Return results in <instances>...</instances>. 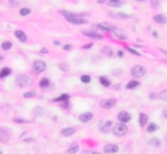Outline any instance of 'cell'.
<instances>
[{
  "label": "cell",
  "mask_w": 167,
  "mask_h": 154,
  "mask_svg": "<svg viewBox=\"0 0 167 154\" xmlns=\"http://www.w3.org/2000/svg\"><path fill=\"white\" fill-rule=\"evenodd\" d=\"M138 85H140V82H138V81L132 80V81H129V82L127 84V89H135V88H137Z\"/></svg>",
  "instance_id": "cell-22"
},
{
  "label": "cell",
  "mask_w": 167,
  "mask_h": 154,
  "mask_svg": "<svg viewBox=\"0 0 167 154\" xmlns=\"http://www.w3.org/2000/svg\"><path fill=\"white\" fill-rule=\"evenodd\" d=\"M90 47H93V44H91V43H88V44H85V46H84V50L90 48Z\"/></svg>",
  "instance_id": "cell-41"
},
{
  "label": "cell",
  "mask_w": 167,
  "mask_h": 154,
  "mask_svg": "<svg viewBox=\"0 0 167 154\" xmlns=\"http://www.w3.org/2000/svg\"><path fill=\"white\" fill-rule=\"evenodd\" d=\"M157 129H158V125H157V124H154V123H150V124L148 125V132H149V133H153V132H155Z\"/></svg>",
  "instance_id": "cell-25"
},
{
  "label": "cell",
  "mask_w": 167,
  "mask_h": 154,
  "mask_svg": "<svg viewBox=\"0 0 167 154\" xmlns=\"http://www.w3.org/2000/svg\"><path fill=\"white\" fill-rule=\"evenodd\" d=\"M112 17H120V18H129V15H125V13H111Z\"/></svg>",
  "instance_id": "cell-29"
},
{
  "label": "cell",
  "mask_w": 167,
  "mask_h": 154,
  "mask_svg": "<svg viewBox=\"0 0 167 154\" xmlns=\"http://www.w3.org/2000/svg\"><path fill=\"white\" fill-rule=\"evenodd\" d=\"M99 81H101V85H103V86H106V88H108L110 85H111V82H110V80L107 77H99Z\"/></svg>",
  "instance_id": "cell-21"
},
{
  "label": "cell",
  "mask_w": 167,
  "mask_h": 154,
  "mask_svg": "<svg viewBox=\"0 0 167 154\" xmlns=\"http://www.w3.org/2000/svg\"><path fill=\"white\" fill-rule=\"evenodd\" d=\"M59 68L61 70H64V72H67V70H69V65L68 64H64V63H61V64H59Z\"/></svg>",
  "instance_id": "cell-34"
},
{
  "label": "cell",
  "mask_w": 167,
  "mask_h": 154,
  "mask_svg": "<svg viewBox=\"0 0 167 154\" xmlns=\"http://www.w3.org/2000/svg\"><path fill=\"white\" fill-rule=\"evenodd\" d=\"M102 54H104L106 56H111L112 51H111V48H110L108 46H106V47H103V48H102Z\"/></svg>",
  "instance_id": "cell-28"
},
{
  "label": "cell",
  "mask_w": 167,
  "mask_h": 154,
  "mask_svg": "<svg viewBox=\"0 0 167 154\" xmlns=\"http://www.w3.org/2000/svg\"><path fill=\"white\" fill-rule=\"evenodd\" d=\"M125 50H127V51H129L130 54H133V55H137V56H138V55H140V52H138V51H136V50H133V48H130V47H127V48H125Z\"/></svg>",
  "instance_id": "cell-36"
},
{
  "label": "cell",
  "mask_w": 167,
  "mask_h": 154,
  "mask_svg": "<svg viewBox=\"0 0 167 154\" xmlns=\"http://www.w3.org/2000/svg\"><path fill=\"white\" fill-rule=\"evenodd\" d=\"M117 56L121 57V56H123V51H117Z\"/></svg>",
  "instance_id": "cell-43"
},
{
  "label": "cell",
  "mask_w": 167,
  "mask_h": 154,
  "mask_svg": "<svg viewBox=\"0 0 167 154\" xmlns=\"http://www.w3.org/2000/svg\"><path fill=\"white\" fill-rule=\"evenodd\" d=\"M68 101H69V95L68 94H61L60 97L54 99V102H68Z\"/></svg>",
  "instance_id": "cell-18"
},
{
  "label": "cell",
  "mask_w": 167,
  "mask_h": 154,
  "mask_svg": "<svg viewBox=\"0 0 167 154\" xmlns=\"http://www.w3.org/2000/svg\"><path fill=\"white\" fill-rule=\"evenodd\" d=\"M82 34L86 37H90V38H97V39L102 38L101 34H98L97 31H93V30H85V31H82Z\"/></svg>",
  "instance_id": "cell-11"
},
{
  "label": "cell",
  "mask_w": 167,
  "mask_h": 154,
  "mask_svg": "<svg viewBox=\"0 0 167 154\" xmlns=\"http://www.w3.org/2000/svg\"><path fill=\"white\" fill-rule=\"evenodd\" d=\"M46 67H47V64L44 60H35V61L33 63V70L35 75H39V73L44 72Z\"/></svg>",
  "instance_id": "cell-3"
},
{
  "label": "cell",
  "mask_w": 167,
  "mask_h": 154,
  "mask_svg": "<svg viewBox=\"0 0 167 154\" xmlns=\"http://www.w3.org/2000/svg\"><path fill=\"white\" fill-rule=\"evenodd\" d=\"M76 132V128L73 127H69V128H64V129H61V135L64 136V137H68V136L73 135V133Z\"/></svg>",
  "instance_id": "cell-15"
},
{
  "label": "cell",
  "mask_w": 167,
  "mask_h": 154,
  "mask_svg": "<svg viewBox=\"0 0 167 154\" xmlns=\"http://www.w3.org/2000/svg\"><path fill=\"white\" fill-rule=\"evenodd\" d=\"M119 1H121V3H124V1H125V0H119Z\"/></svg>",
  "instance_id": "cell-45"
},
{
  "label": "cell",
  "mask_w": 167,
  "mask_h": 154,
  "mask_svg": "<svg viewBox=\"0 0 167 154\" xmlns=\"http://www.w3.org/2000/svg\"><path fill=\"white\" fill-rule=\"evenodd\" d=\"M10 68H8V67H5V68H3L1 69V72H0V78H4V77H7L8 75H10Z\"/></svg>",
  "instance_id": "cell-20"
},
{
  "label": "cell",
  "mask_w": 167,
  "mask_h": 154,
  "mask_svg": "<svg viewBox=\"0 0 167 154\" xmlns=\"http://www.w3.org/2000/svg\"><path fill=\"white\" fill-rule=\"evenodd\" d=\"M14 35L17 37L20 42H26V34L23 33L22 30H16L14 31Z\"/></svg>",
  "instance_id": "cell-16"
},
{
  "label": "cell",
  "mask_w": 167,
  "mask_h": 154,
  "mask_svg": "<svg viewBox=\"0 0 167 154\" xmlns=\"http://www.w3.org/2000/svg\"><path fill=\"white\" fill-rule=\"evenodd\" d=\"M137 1H145V0H137Z\"/></svg>",
  "instance_id": "cell-46"
},
{
  "label": "cell",
  "mask_w": 167,
  "mask_h": 154,
  "mask_svg": "<svg viewBox=\"0 0 167 154\" xmlns=\"http://www.w3.org/2000/svg\"><path fill=\"white\" fill-rule=\"evenodd\" d=\"M111 127H112V122H110V120H107V122H101V123H99V131H101V132L107 133L110 129H111Z\"/></svg>",
  "instance_id": "cell-8"
},
{
  "label": "cell",
  "mask_w": 167,
  "mask_h": 154,
  "mask_svg": "<svg viewBox=\"0 0 167 154\" xmlns=\"http://www.w3.org/2000/svg\"><path fill=\"white\" fill-rule=\"evenodd\" d=\"M108 4H110V7H115V8H117V7H120V5H121L123 3H121V1H119V0H110Z\"/></svg>",
  "instance_id": "cell-27"
},
{
  "label": "cell",
  "mask_w": 167,
  "mask_h": 154,
  "mask_svg": "<svg viewBox=\"0 0 167 154\" xmlns=\"http://www.w3.org/2000/svg\"><path fill=\"white\" fill-rule=\"evenodd\" d=\"M69 22L76 23V25H85V23H88V20H85L82 17H75L72 20H69Z\"/></svg>",
  "instance_id": "cell-13"
},
{
  "label": "cell",
  "mask_w": 167,
  "mask_h": 154,
  "mask_svg": "<svg viewBox=\"0 0 167 154\" xmlns=\"http://www.w3.org/2000/svg\"><path fill=\"white\" fill-rule=\"evenodd\" d=\"M31 82H33V80H31L28 75H17V77H16V84H17L18 86H21V88L30 86Z\"/></svg>",
  "instance_id": "cell-1"
},
{
  "label": "cell",
  "mask_w": 167,
  "mask_h": 154,
  "mask_svg": "<svg viewBox=\"0 0 167 154\" xmlns=\"http://www.w3.org/2000/svg\"><path fill=\"white\" fill-rule=\"evenodd\" d=\"M30 12H31L30 8H21V9H20V15L21 16H26V15H29Z\"/></svg>",
  "instance_id": "cell-30"
},
{
  "label": "cell",
  "mask_w": 167,
  "mask_h": 154,
  "mask_svg": "<svg viewBox=\"0 0 167 154\" xmlns=\"http://www.w3.org/2000/svg\"><path fill=\"white\" fill-rule=\"evenodd\" d=\"M153 20H154V22L161 23V25H163V23H166V22H167L166 16H163V15H155V16L153 17Z\"/></svg>",
  "instance_id": "cell-12"
},
{
  "label": "cell",
  "mask_w": 167,
  "mask_h": 154,
  "mask_svg": "<svg viewBox=\"0 0 167 154\" xmlns=\"http://www.w3.org/2000/svg\"><path fill=\"white\" fill-rule=\"evenodd\" d=\"M103 1H106V0H99V3H103Z\"/></svg>",
  "instance_id": "cell-44"
},
{
  "label": "cell",
  "mask_w": 167,
  "mask_h": 154,
  "mask_svg": "<svg viewBox=\"0 0 167 154\" xmlns=\"http://www.w3.org/2000/svg\"><path fill=\"white\" fill-rule=\"evenodd\" d=\"M77 150H78V145L75 142V144H72V145H70L69 149H68V153H69V154H75Z\"/></svg>",
  "instance_id": "cell-26"
},
{
  "label": "cell",
  "mask_w": 167,
  "mask_h": 154,
  "mask_svg": "<svg viewBox=\"0 0 167 154\" xmlns=\"http://www.w3.org/2000/svg\"><path fill=\"white\" fill-rule=\"evenodd\" d=\"M146 123H148V116L145 114H140V125L141 127H145Z\"/></svg>",
  "instance_id": "cell-23"
},
{
  "label": "cell",
  "mask_w": 167,
  "mask_h": 154,
  "mask_svg": "<svg viewBox=\"0 0 167 154\" xmlns=\"http://www.w3.org/2000/svg\"><path fill=\"white\" fill-rule=\"evenodd\" d=\"M81 81H82L84 84H89L91 81V78H90V76H88V75H82L81 76Z\"/></svg>",
  "instance_id": "cell-31"
},
{
  "label": "cell",
  "mask_w": 167,
  "mask_h": 154,
  "mask_svg": "<svg viewBox=\"0 0 167 154\" xmlns=\"http://www.w3.org/2000/svg\"><path fill=\"white\" fill-rule=\"evenodd\" d=\"M117 119L120 120V123H128L130 120V114L127 111H121L117 115Z\"/></svg>",
  "instance_id": "cell-9"
},
{
  "label": "cell",
  "mask_w": 167,
  "mask_h": 154,
  "mask_svg": "<svg viewBox=\"0 0 167 154\" xmlns=\"http://www.w3.org/2000/svg\"><path fill=\"white\" fill-rule=\"evenodd\" d=\"M159 98L162 99V101H166L167 102V89L166 90H162L161 94H159Z\"/></svg>",
  "instance_id": "cell-33"
},
{
  "label": "cell",
  "mask_w": 167,
  "mask_h": 154,
  "mask_svg": "<svg viewBox=\"0 0 167 154\" xmlns=\"http://www.w3.org/2000/svg\"><path fill=\"white\" fill-rule=\"evenodd\" d=\"M9 137H10L9 131L5 129V128H0V141H1L3 144H5V142H8Z\"/></svg>",
  "instance_id": "cell-7"
},
{
  "label": "cell",
  "mask_w": 167,
  "mask_h": 154,
  "mask_svg": "<svg viewBox=\"0 0 167 154\" xmlns=\"http://www.w3.org/2000/svg\"><path fill=\"white\" fill-rule=\"evenodd\" d=\"M150 145L151 146H159V145H161V140H159V138H151Z\"/></svg>",
  "instance_id": "cell-32"
},
{
  "label": "cell",
  "mask_w": 167,
  "mask_h": 154,
  "mask_svg": "<svg viewBox=\"0 0 167 154\" xmlns=\"http://www.w3.org/2000/svg\"><path fill=\"white\" fill-rule=\"evenodd\" d=\"M34 95H35V91H28V93L23 94L25 98H30V97H34Z\"/></svg>",
  "instance_id": "cell-37"
},
{
  "label": "cell",
  "mask_w": 167,
  "mask_h": 154,
  "mask_svg": "<svg viewBox=\"0 0 167 154\" xmlns=\"http://www.w3.org/2000/svg\"><path fill=\"white\" fill-rule=\"evenodd\" d=\"M12 48V43L10 42H8V41H4L1 43V50H4V51H8V50H10Z\"/></svg>",
  "instance_id": "cell-24"
},
{
  "label": "cell",
  "mask_w": 167,
  "mask_h": 154,
  "mask_svg": "<svg viewBox=\"0 0 167 154\" xmlns=\"http://www.w3.org/2000/svg\"><path fill=\"white\" fill-rule=\"evenodd\" d=\"M97 28H101L102 30H104V31H111V26H108L107 23H104V22H99V23H97Z\"/></svg>",
  "instance_id": "cell-19"
},
{
  "label": "cell",
  "mask_w": 167,
  "mask_h": 154,
  "mask_svg": "<svg viewBox=\"0 0 167 154\" xmlns=\"http://www.w3.org/2000/svg\"><path fill=\"white\" fill-rule=\"evenodd\" d=\"M112 132H114L115 136L121 137V136H124L125 133L128 132V128L124 123H119V124H115L114 127H112Z\"/></svg>",
  "instance_id": "cell-2"
},
{
  "label": "cell",
  "mask_w": 167,
  "mask_h": 154,
  "mask_svg": "<svg viewBox=\"0 0 167 154\" xmlns=\"http://www.w3.org/2000/svg\"><path fill=\"white\" fill-rule=\"evenodd\" d=\"M130 73H132V76H133L135 78H140V77H142V76H145L146 69H145V67H142V65L137 64V65H135V67H132V69H130Z\"/></svg>",
  "instance_id": "cell-4"
},
{
  "label": "cell",
  "mask_w": 167,
  "mask_h": 154,
  "mask_svg": "<svg viewBox=\"0 0 167 154\" xmlns=\"http://www.w3.org/2000/svg\"><path fill=\"white\" fill-rule=\"evenodd\" d=\"M115 103H116V99L108 98V99H102L101 103H99V106L103 107V108H111V107L115 106Z\"/></svg>",
  "instance_id": "cell-6"
},
{
  "label": "cell",
  "mask_w": 167,
  "mask_h": 154,
  "mask_svg": "<svg viewBox=\"0 0 167 154\" xmlns=\"http://www.w3.org/2000/svg\"><path fill=\"white\" fill-rule=\"evenodd\" d=\"M72 48H73L72 44H65V46H63V50H65V51H70Z\"/></svg>",
  "instance_id": "cell-38"
},
{
  "label": "cell",
  "mask_w": 167,
  "mask_h": 154,
  "mask_svg": "<svg viewBox=\"0 0 167 154\" xmlns=\"http://www.w3.org/2000/svg\"><path fill=\"white\" fill-rule=\"evenodd\" d=\"M163 116H164V117H167V108H166V110H163Z\"/></svg>",
  "instance_id": "cell-42"
},
{
  "label": "cell",
  "mask_w": 167,
  "mask_h": 154,
  "mask_svg": "<svg viewBox=\"0 0 167 154\" xmlns=\"http://www.w3.org/2000/svg\"><path fill=\"white\" fill-rule=\"evenodd\" d=\"M34 112H35V115H43V114H44V108H41V107H38V108L34 110Z\"/></svg>",
  "instance_id": "cell-35"
},
{
  "label": "cell",
  "mask_w": 167,
  "mask_h": 154,
  "mask_svg": "<svg viewBox=\"0 0 167 154\" xmlns=\"http://www.w3.org/2000/svg\"><path fill=\"white\" fill-rule=\"evenodd\" d=\"M119 150V146L117 145H106L104 146V153H116Z\"/></svg>",
  "instance_id": "cell-14"
},
{
  "label": "cell",
  "mask_w": 167,
  "mask_h": 154,
  "mask_svg": "<svg viewBox=\"0 0 167 154\" xmlns=\"http://www.w3.org/2000/svg\"><path fill=\"white\" fill-rule=\"evenodd\" d=\"M50 85H51V82H50V80H48V78H46V77H44V78H42V80L39 81V86H41L42 89H44V88H48Z\"/></svg>",
  "instance_id": "cell-17"
},
{
  "label": "cell",
  "mask_w": 167,
  "mask_h": 154,
  "mask_svg": "<svg viewBox=\"0 0 167 154\" xmlns=\"http://www.w3.org/2000/svg\"><path fill=\"white\" fill-rule=\"evenodd\" d=\"M93 119V114L91 112H84V114H81L80 116H78V120H80L81 123H88L90 122V120Z\"/></svg>",
  "instance_id": "cell-10"
},
{
  "label": "cell",
  "mask_w": 167,
  "mask_h": 154,
  "mask_svg": "<svg viewBox=\"0 0 167 154\" xmlns=\"http://www.w3.org/2000/svg\"><path fill=\"white\" fill-rule=\"evenodd\" d=\"M84 154H101V153H98V151H90V150H85V151H84Z\"/></svg>",
  "instance_id": "cell-40"
},
{
  "label": "cell",
  "mask_w": 167,
  "mask_h": 154,
  "mask_svg": "<svg viewBox=\"0 0 167 154\" xmlns=\"http://www.w3.org/2000/svg\"><path fill=\"white\" fill-rule=\"evenodd\" d=\"M111 31L114 33V35L116 37L117 39H120V41H125L127 39V34H125V31L123 30V29H120V28H112L111 29Z\"/></svg>",
  "instance_id": "cell-5"
},
{
  "label": "cell",
  "mask_w": 167,
  "mask_h": 154,
  "mask_svg": "<svg viewBox=\"0 0 167 154\" xmlns=\"http://www.w3.org/2000/svg\"><path fill=\"white\" fill-rule=\"evenodd\" d=\"M150 3H151V5H153V7H157V5L159 4V0H150Z\"/></svg>",
  "instance_id": "cell-39"
}]
</instances>
